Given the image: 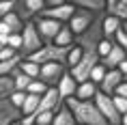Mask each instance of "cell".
<instances>
[{
  "mask_svg": "<svg viewBox=\"0 0 127 125\" xmlns=\"http://www.w3.org/2000/svg\"><path fill=\"white\" fill-rule=\"evenodd\" d=\"M7 45H9V47H13L15 52H20V47H22V33L9 35V37H7Z\"/></svg>",
  "mask_w": 127,
  "mask_h": 125,
  "instance_id": "1f68e13d",
  "label": "cell"
},
{
  "mask_svg": "<svg viewBox=\"0 0 127 125\" xmlns=\"http://www.w3.org/2000/svg\"><path fill=\"white\" fill-rule=\"evenodd\" d=\"M15 50L13 47H9V45H4V47H0V60H7V58H11V56H15Z\"/></svg>",
  "mask_w": 127,
  "mask_h": 125,
  "instance_id": "d590c367",
  "label": "cell"
},
{
  "mask_svg": "<svg viewBox=\"0 0 127 125\" xmlns=\"http://www.w3.org/2000/svg\"><path fill=\"white\" fill-rule=\"evenodd\" d=\"M114 43H116V45H121L123 50H125V54H127V33L123 30V28H119V30H116V35H114Z\"/></svg>",
  "mask_w": 127,
  "mask_h": 125,
  "instance_id": "836d02e7",
  "label": "cell"
},
{
  "mask_svg": "<svg viewBox=\"0 0 127 125\" xmlns=\"http://www.w3.org/2000/svg\"><path fill=\"white\" fill-rule=\"evenodd\" d=\"M22 73H26V76H30L32 80H37L39 78V69H41V65L39 63H32V60H28V58H22V63H20V67H17Z\"/></svg>",
  "mask_w": 127,
  "mask_h": 125,
  "instance_id": "d4e9b609",
  "label": "cell"
},
{
  "mask_svg": "<svg viewBox=\"0 0 127 125\" xmlns=\"http://www.w3.org/2000/svg\"><path fill=\"white\" fill-rule=\"evenodd\" d=\"M39 97H41V95L26 93V99H24V104H22V108H20L22 117H26V114H37V108H39Z\"/></svg>",
  "mask_w": 127,
  "mask_h": 125,
  "instance_id": "7402d4cb",
  "label": "cell"
},
{
  "mask_svg": "<svg viewBox=\"0 0 127 125\" xmlns=\"http://www.w3.org/2000/svg\"><path fill=\"white\" fill-rule=\"evenodd\" d=\"M52 125H78V123H75V119H73V114H71V110H69V106L65 104V101L54 108Z\"/></svg>",
  "mask_w": 127,
  "mask_h": 125,
  "instance_id": "9a60e30c",
  "label": "cell"
},
{
  "mask_svg": "<svg viewBox=\"0 0 127 125\" xmlns=\"http://www.w3.org/2000/svg\"><path fill=\"white\" fill-rule=\"evenodd\" d=\"M121 125H127V112H125V114H121Z\"/></svg>",
  "mask_w": 127,
  "mask_h": 125,
  "instance_id": "60d3db41",
  "label": "cell"
},
{
  "mask_svg": "<svg viewBox=\"0 0 127 125\" xmlns=\"http://www.w3.org/2000/svg\"><path fill=\"white\" fill-rule=\"evenodd\" d=\"M65 104L69 106V110L73 114L78 125H108L99 108L95 106L93 99H78V97H67Z\"/></svg>",
  "mask_w": 127,
  "mask_h": 125,
  "instance_id": "6da1fadb",
  "label": "cell"
},
{
  "mask_svg": "<svg viewBox=\"0 0 127 125\" xmlns=\"http://www.w3.org/2000/svg\"><path fill=\"white\" fill-rule=\"evenodd\" d=\"M9 125H22V123H20V121H13V123H9Z\"/></svg>",
  "mask_w": 127,
  "mask_h": 125,
  "instance_id": "7bdbcfd3",
  "label": "cell"
},
{
  "mask_svg": "<svg viewBox=\"0 0 127 125\" xmlns=\"http://www.w3.org/2000/svg\"><path fill=\"white\" fill-rule=\"evenodd\" d=\"M112 104L116 108L119 114H125L127 112V97H121V95H112Z\"/></svg>",
  "mask_w": 127,
  "mask_h": 125,
  "instance_id": "4dcf8cb0",
  "label": "cell"
},
{
  "mask_svg": "<svg viewBox=\"0 0 127 125\" xmlns=\"http://www.w3.org/2000/svg\"><path fill=\"white\" fill-rule=\"evenodd\" d=\"M95 106L99 108V112L103 114V119L108 121V125H121V114L116 112V108H114L112 104V95H106V93L97 91L93 97Z\"/></svg>",
  "mask_w": 127,
  "mask_h": 125,
  "instance_id": "277c9868",
  "label": "cell"
},
{
  "mask_svg": "<svg viewBox=\"0 0 127 125\" xmlns=\"http://www.w3.org/2000/svg\"><path fill=\"white\" fill-rule=\"evenodd\" d=\"M32 22H34V28H37L39 37L43 39V43H52L54 37L58 35L60 26H63L58 20H52V17H43V15H37Z\"/></svg>",
  "mask_w": 127,
  "mask_h": 125,
  "instance_id": "8992f818",
  "label": "cell"
},
{
  "mask_svg": "<svg viewBox=\"0 0 127 125\" xmlns=\"http://www.w3.org/2000/svg\"><path fill=\"white\" fill-rule=\"evenodd\" d=\"M15 9V0H0V20Z\"/></svg>",
  "mask_w": 127,
  "mask_h": 125,
  "instance_id": "e575fe53",
  "label": "cell"
},
{
  "mask_svg": "<svg viewBox=\"0 0 127 125\" xmlns=\"http://www.w3.org/2000/svg\"><path fill=\"white\" fill-rule=\"evenodd\" d=\"M121 28H123V30L127 33V22H123V24H121Z\"/></svg>",
  "mask_w": 127,
  "mask_h": 125,
  "instance_id": "b9f144b4",
  "label": "cell"
},
{
  "mask_svg": "<svg viewBox=\"0 0 127 125\" xmlns=\"http://www.w3.org/2000/svg\"><path fill=\"white\" fill-rule=\"evenodd\" d=\"M22 56L20 52L15 54V56H11V58H7V60H0V76H11V73L20 67V63H22Z\"/></svg>",
  "mask_w": 127,
  "mask_h": 125,
  "instance_id": "44dd1931",
  "label": "cell"
},
{
  "mask_svg": "<svg viewBox=\"0 0 127 125\" xmlns=\"http://www.w3.org/2000/svg\"><path fill=\"white\" fill-rule=\"evenodd\" d=\"M41 45H43V39H41L39 33H37L34 22H26V24H24V30H22V47H20V54L26 58V56L34 54Z\"/></svg>",
  "mask_w": 127,
  "mask_h": 125,
  "instance_id": "3957f363",
  "label": "cell"
},
{
  "mask_svg": "<svg viewBox=\"0 0 127 125\" xmlns=\"http://www.w3.org/2000/svg\"><path fill=\"white\" fill-rule=\"evenodd\" d=\"M11 78H13V86H15V91H24V93H26L28 84L32 82V78H30V76H26V73H22L20 69H15V71L11 73Z\"/></svg>",
  "mask_w": 127,
  "mask_h": 125,
  "instance_id": "cb8c5ba5",
  "label": "cell"
},
{
  "mask_svg": "<svg viewBox=\"0 0 127 125\" xmlns=\"http://www.w3.org/2000/svg\"><path fill=\"white\" fill-rule=\"evenodd\" d=\"M121 24H123V22H121L119 17L103 13L101 15V35H103V39H114V35H116V30L121 28Z\"/></svg>",
  "mask_w": 127,
  "mask_h": 125,
  "instance_id": "2e32d148",
  "label": "cell"
},
{
  "mask_svg": "<svg viewBox=\"0 0 127 125\" xmlns=\"http://www.w3.org/2000/svg\"><path fill=\"white\" fill-rule=\"evenodd\" d=\"M75 88H78V82H75V78L69 73V69L65 73H63V78L58 80V84H56V91H58V97L65 101L67 97H73L75 95Z\"/></svg>",
  "mask_w": 127,
  "mask_h": 125,
  "instance_id": "7c38bea8",
  "label": "cell"
},
{
  "mask_svg": "<svg viewBox=\"0 0 127 125\" xmlns=\"http://www.w3.org/2000/svg\"><path fill=\"white\" fill-rule=\"evenodd\" d=\"M97 91H99V86L95 84V82L84 80V82H78V88H75L73 97H78V99H93Z\"/></svg>",
  "mask_w": 127,
  "mask_h": 125,
  "instance_id": "d6986e66",
  "label": "cell"
},
{
  "mask_svg": "<svg viewBox=\"0 0 127 125\" xmlns=\"http://www.w3.org/2000/svg\"><path fill=\"white\" fill-rule=\"evenodd\" d=\"M20 117H22L20 108H15L9 101V97H0V125H9L13 121H20Z\"/></svg>",
  "mask_w": 127,
  "mask_h": 125,
  "instance_id": "8fae6325",
  "label": "cell"
},
{
  "mask_svg": "<svg viewBox=\"0 0 127 125\" xmlns=\"http://www.w3.org/2000/svg\"><path fill=\"white\" fill-rule=\"evenodd\" d=\"M73 11H75V7L71 4V2H63V4H58V7H45L39 15H43V17H52V20H58L60 24H67L69 17L73 15Z\"/></svg>",
  "mask_w": 127,
  "mask_h": 125,
  "instance_id": "9c48e42d",
  "label": "cell"
},
{
  "mask_svg": "<svg viewBox=\"0 0 127 125\" xmlns=\"http://www.w3.org/2000/svg\"><path fill=\"white\" fill-rule=\"evenodd\" d=\"M69 47L71 45H54V43H43V45L37 50L34 54L26 56L28 60H32V63H63L65 65V60H67V54H69Z\"/></svg>",
  "mask_w": 127,
  "mask_h": 125,
  "instance_id": "7a4b0ae2",
  "label": "cell"
},
{
  "mask_svg": "<svg viewBox=\"0 0 127 125\" xmlns=\"http://www.w3.org/2000/svg\"><path fill=\"white\" fill-rule=\"evenodd\" d=\"M22 125H34L37 123V114H26V117H20Z\"/></svg>",
  "mask_w": 127,
  "mask_h": 125,
  "instance_id": "8d00e7d4",
  "label": "cell"
},
{
  "mask_svg": "<svg viewBox=\"0 0 127 125\" xmlns=\"http://www.w3.org/2000/svg\"><path fill=\"white\" fill-rule=\"evenodd\" d=\"M47 91V86L41 82V80H32L30 84H28V88H26V93H32V95H43V93Z\"/></svg>",
  "mask_w": 127,
  "mask_h": 125,
  "instance_id": "f1b7e54d",
  "label": "cell"
},
{
  "mask_svg": "<svg viewBox=\"0 0 127 125\" xmlns=\"http://www.w3.org/2000/svg\"><path fill=\"white\" fill-rule=\"evenodd\" d=\"M103 13L114 15L121 22H127V0H106V9Z\"/></svg>",
  "mask_w": 127,
  "mask_h": 125,
  "instance_id": "e0dca14e",
  "label": "cell"
},
{
  "mask_svg": "<svg viewBox=\"0 0 127 125\" xmlns=\"http://www.w3.org/2000/svg\"><path fill=\"white\" fill-rule=\"evenodd\" d=\"M73 39H75V37H73V33H71V28H69L67 24H63L52 43H54V45H73Z\"/></svg>",
  "mask_w": 127,
  "mask_h": 125,
  "instance_id": "603a6c76",
  "label": "cell"
},
{
  "mask_svg": "<svg viewBox=\"0 0 127 125\" xmlns=\"http://www.w3.org/2000/svg\"><path fill=\"white\" fill-rule=\"evenodd\" d=\"M116 69H119V71H121V73H123V76H127V58H125V60H123V63H121V65H119V67H116Z\"/></svg>",
  "mask_w": 127,
  "mask_h": 125,
  "instance_id": "ab89813d",
  "label": "cell"
},
{
  "mask_svg": "<svg viewBox=\"0 0 127 125\" xmlns=\"http://www.w3.org/2000/svg\"><path fill=\"white\" fill-rule=\"evenodd\" d=\"M99 13H93V11H86V9H75L73 15L69 17L67 26L71 28V33H73V37H78V35L86 33L88 26L95 22V17H97Z\"/></svg>",
  "mask_w": 127,
  "mask_h": 125,
  "instance_id": "5b68a950",
  "label": "cell"
},
{
  "mask_svg": "<svg viewBox=\"0 0 127 125\" xmlns=\"http://www.w3.org/2000/svg\"><path fill=\"white\" fill-rule=\"evenodd\" d=\"M43 2H45V7H58V4L67 2V0H43Z\"/></svg>",
  "mask_w": 127,
  "mask_h": 125,
  "instance_id": "f35d334b",
  "label": "cell"
},
{
  "mask_svg": "<svg viewBox=\"0 0 127 125\" xmlns=\"http://www.w3.org/2000/svg\"><path fill=\"white\" fill-rule=\"evenodd\" d=\"M58 104H63V99L58 97V91H56L54 86H47V91L39 97V108H37V114H41V112H45V110H54Z\"/></svg>",
  "mask_w": 127,
  "mask_h": 125,
  "instance_id": "4fadbf2b",
  "label": "cell"
},
{
  "mask_svg": "<svg viewBox=\"0 0 127 125\" xmlns=\"http://www.w3.org/2000/svg\"><path fill=\"white\" fill-rule=\"evenodd\" d=\"M106 67L101 65V63H97V65L93 67V69H91V73H88V80H91V82H95V84H99L101 80H103V76H106Z\"/></svg>",
  "mask_w": 127,
  "mask_h": 125,
  "instance_id": "484cf974",
  "label": "cell"
},
{
  "mask_svg": "<svg viewBox=\"0 0 127 125\" xmlns=\"http://www.w3.org/2000/svg\"><path fill=\"white\" fill-rule=\"evenodd\" d=\"M0 22H4V24H7V28L11 30V35H13V33H22V30H24V24H26V22H22V17L15 13V11L7 13Z\"/></svg>",
  "mask_w": 127,
  "mask_h": 125,
  "instance_id": "ffe728a7",
  "label": "cell"
},
{
  "mask_svg": "<svg viewBox=\"0 0 127 125\" xmlns=\"http://www.w3.org/2000/svg\"><path fill=\"white\" fill-rule=\"evenodd\" d=\"M45 9L43 0H15V13L22 17V22H32L37 15Z\"/></svg>",
  "mask_w": 127,
  "mask_h": 125,
  "instance_id": "52a82bcc",
  "label": "cell"
},
{
  "mask_svg": "<svg viewBox=\"0 0 127 125\" xmlns=\"http://www.w3.org/2000/svg\"><path fill=\"white\" fill-rule=\"evenodd\" d=\"M123 82V73L119 71V69H108L106 76H103V80H101L99 84V91L106 93V95H114V91H116V86Z\"/></svg>",
  "mask_w": 127,
  "mask_h": 125,
  "instance_id": "30bf717a",
  "label": "cell"
},
{
  "mask_svg": "<svg viewBox=\"0 0 127 125\" xmlns=\"http://www.w3.org/2000/svg\"><path fill=\"white\" fill-rule=\"evenodd\" d=\"M67 2H71L75 9H86L93 13H103L106 9V0H67Z\"/></svg>",
  "mask_w": 127,
  "mask_h": 125,
  "instance_id": "ac0fdd59",
  "label": "cell"
},
{
  "mask_svg": "<svg viewBox=\"0 0 127 125\" xmlns=\"http://www.w3.org/2000/svg\"><path fill=\"white\" fill-rule=\"evenodd\" d=\"M114 95H121V97H127V82L123 80L119 86H116V91H114Z\"/></svg>",
  "mask_w": 127,
  "mask_h": 125,
  "instance_id": "74e56055",
  "label": "cell"
},
{
  "mask_svg": "<svg viewBox=\"0 0 127 125\" xmlns=\"http://www.w3.org/2000/svg\"><path fill=\"white\" fill-rule=\"evenodd\" d=\"M123 80H125V82H127V76H123Z\"/></svg>",
  "mask_w": 127,
  "mask_h": 125,
  "instance_id": "ee69618b",
  "label": "cell"
},
{
  "mask_svg": "<svg viewBox=\"0 0 127 125\" xmlns=\"http://www.w3.org/2000/svg\"><path fill=\"white\" fill-rule=\"evenodd\" d=\"M125 58H127L125 50H123L121 45H116V43H114V45H112V50H110V52H108L106 56H103V58H99V63H101L103 67H106V69H116V67H119Z\"/></svg>",
  "mask_w": 127,
  "mask_h": 125,
  "instance_id": "5bb4252c",
  "label": "cell"
},
{
  "mask_svg": "<svg viewBox=\"0 0 127 125\" xmlns=\"http://www.w3.org/2000/svg\"><path fill=\"white\" fill-rule=\"evenodd\" d=\"M9 97V101H11V104L15 106V108H22V104H24V99H26V93L24 91H11L7 95Z\"/></svg>",
  "mask_w": 127,
  "mask_h": 125,
  "instance_id": "83f0119b",
  "label": "cell"
},
{
  "mask_svg": "<svg viewBox=\"0 0 127 125\" xmlns=\"http://www.w3.org/2000/svg\"><path fill=\"white\" fill-rule=\"evenodd\" d=\"M52 119H54V110H45L37 114V123L34 125H52Z\"/></svg>",
  "mask_w": 127,
  "mask_h": 125,
  "instance_id": "d6a6232c",
  "label": "cell"
},
{
  "mask_svg": "<svg viewBox=\"0 0 127 125\" xmlns=\"http://www.w3.org/2000/svg\"><path fill=\"white\" fill-rule=\"evenodd\" d=\"M112 45H114V39H101L99 45H97V54H99V58H103V56L112 50Z\"/></svg>",
  "mask_w": 127,
  "mask_h": 125,
  "instance_id": "f546056e",
  "label": "cell"
},
{
  "mask_svg": "<svg viewBox=\"0 0 127 125\" xmlns=\"http://www.w3.org/2000/svg\"><path fill=\"white\" fill-rule=\"evenodd\" d=\"M11 91H15L11 76H0V97H7Z\"/></svg>",
  "mask_w": 127,
  "mask_h": 125,
  "instance_id": "4316f807",
  "label": "cell"
},
{
  "mask_svg": "<svg viewBox=\"0 0 127 125\" xmlns=\"http://www.w3.org/2000/svg\"><path fill=\"white\" fill-rule=\"evenodd\" d=\"M67 71V67L63 65V63H43L39 69V78L45 86H54L56 88V84H58V80L63 78V73Z\"/></svg>",
  "mask_w": 127,
  "mask_h": 125,
  "instance_id": "ba28073f",
  "label": "cell"
}]
</instances>
